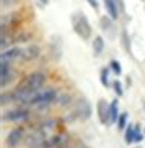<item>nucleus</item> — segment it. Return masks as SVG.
<instances>
[{"label": "nucleus", "instance_id": "f8f14e48", "mask_svg": "<svg viewBox=\"0 0 145 148\" xmlns=\"http://www.w3.org/2000/svg\"><path fill=\"white\" fill-rule=\"evenodd\" d=\"M92 49H93V53H95V55H101V52L104 51V40H102L101 35H98V37L93 38Z\"/></svg>", "mask_w": 145, "mask_h": 148}, {"label": "nucleus", "instance_id": "412c9836", "mask_svg": "<svg viewBox=\"0 0 145 148\" xmlns=\"http://www.w3.org/2000/svg\"><path fill=\"white\" fill-rule=\"evenodd\" d=\"M12 101V93H2V106H5L6 102H11Z\"/></svg>", "mask_w": 145, "mask_h": 148}, {"label": "nucleus", "instance_id": "423d86ee", "mask_svg": "<svg viewBox=\"0 0 145 148\" xmlns=\"http://www.w3.org/2000/svg\"><path fill=\"white\" fill-rule=\"evenodd\" d=\"M29 118V112L25 110V108H14V110H9L6 113H3L2 121L3 122H21V121H26Z\"/></svg>", "mask_w": 145, "mask_h": 148}, {"label": "nucleus", "instance_id": "2eb2a0df", "mask_svg": "<svg viewBox=\"0 0 145 148\" xmlns=\"http://www.w3.org/2000/svg\"><path fill=\"white\" fill-rule=\"evenodd\" d=\"M127 118H128L127 113H121L119 114V118H118V128L119 130L127 128Z\"/></svg>", "mask_w": 145, "mask_h": 148}, {"label": "nucleus", "instance_id": "1a4fd4ad", "mask_svg": "<svg viewBox=\"0 0 145 148\" xmlns=\"http://www.w3.org/2000/svg\"><path fill=\"white\" fill-rule=\"evenodd\" d=\"M2 58L6 60V61H23V49L20 47H12V49H8L2 53Z\"/></svg>", "mask_w": 145, "mask_h": 148}, {"label": "nucleus", "instance_id": "6e6552de", "mask_svg": "<svg viewBox=\"0 0 145 148\" xmlns=\"http://www.w3.org/2000/svg\"><path fill=\"white\" fill-rule=\"evenodd\" d=\"M21 139H23V128L17 127V128L11 130L9 134H8V138H6V147L15 148L21 142Z\"/></svg>", "mask_w": 145, "mask_h": 148}, {"label": "nucleus", "instance_id": "9d476101", "mask_svg": "<svg viewBox=\"0 0 145 148\" xmlns=\"http://www.w3.org/2000/svg\"><path fill=\"white\" fill-rule=\"evenodd\" d=\"M104 5H105V9H107V14L111 20H116L118 18V6H116V0H104Z\"/></svg>", "mask_w": 145, "mask_h": 148}, {"label": "nucleus", "instance_id": "0eeeda50", "mask_svg": "<svg viewBox=\"0 0 145 148\" xmlns=\"http://www.w3.org/2000/svg\"><path fill=\"white\" fill-rule=\"evenodd\" d=\"M96 108H98V118H99V122L101 124H110V106L105 99H98L96 104Z\"/></svg>", "mask_w": 145, "mask_h": 148}, {"label": "nucleus", "instance_id": "20e7f679", "mask_svg": "<svg viewBox=\"0 0 145 148\" xmlns=\"http://www.w3.org/2000/svg\"><path fill=\"white\" fill-rule=\"evenodd\" d=\"M57 96H58V93L55 89H44V90H38L35 93V96H34V99H32L31 102V106H47V104H51L52 101L57 99Z\"/></svg>", "mask_w": 145, "mask_h": 148}, {"label": "nucleus", "instance_id": "4468645a", "mask_svg": "<svg viewBox=\"0 0 145 148\" xmlns=\"http://www.w3.org/2000/svg\"><path fill=\"white\" fill-rule=\"evenodd\" d=\"M125 142L127 144H133L135 142V127L131 124H128L125 128Z\"/></svg>", "mask_w": 145, "mask_h": 148}, {"label": "nucleus", "instance_id": "4be33fe9", "mask_svg": "<svg viewBox=\"0 0 145 148\" xmlns=\"http://www.w3.org/2000/svg\"><path fill=\"white\" fill-rule=\"evenodd\" d=\"M58 102L61 104V106H66V104H69V102H70V96H67V95H63V96H61L60 99H58Z\"/></svg>", "mask_w": 145, "mask_h": 148}, {"label": "nucleus", "instance_id": "ddd939ff", "mask_svg": "<svg viewBox=\"0 0 145 148\" xmlns=\"http://www.w3.org/2000/svg\"><path fill=\"white\" fill-rule=\"evenodd\" d=\"M118 99H115L113 102L110 104V124H115V122H118V118H119V114H118Z\"/></svg>", "mask_w": 145, "mask_h": 148}, {"label": "nucleus", "instance_id": "6ab92c4d", "mask_svg": "<svg viewBox=\"0 0 145 148\" xmlns=\"http://www.w3.org/2000/svg\"><path fill=\"white\" fill-rule=\"evenodd\" d=\"M142 139H144V134H142L141 128H139V125H136L135 127V142H141Z\"/></svg>", "mask_w": 145, "mask_h": 148}, {"label": "nucleus", "instance_id": "f3484780", "mask_svg": "<svg viewBox=\"0 0 145 148\" xmlns=\"http://www.w3.org/2000/svg\"><path fill=\"white\" fill-rule=\"evenodd\" d=\"M110 66H111V70H113L116 75H121L122 69H121V64H119L118 60H111V61H110Z\"/></svg>", "mask_w": 145, "mask_h": 148}, {"label": "nucleus", "instance_id": "393cba45", "mask_svg": "<svg viewBox=\"0 0 145 148\" xmlns=\"http://www.w3.org/2000/svg\"><path fill=\"white\" fill-rule=\"evenodd\" d=\"M41 2H43V3H46V2H49V0H41Z\"/></svg>", "mask_w": 145, "mask_h": 148}, {"label": "nucleus", "instance_id": "a211bd4d", "mask_svg": "<svg viewBox=\"0 0 145 148\" xmlns=\"http://www.w3.org/2000/svg\"><path fill=\"white\" fill-rule=\"evenodd\" d=\"M113 89H115V92H116V95L118 96H122V93H124V90H122V84L119 83L118 79L113 83Z\"/></svg>", "mask_w": 145, "mask_h": 148}, {"label": "nucleus", "instance_id": "f257e3e1", "mask_svg": "<svg viewBox=\"0 0 145 148\" xmlns=\"http://www.w3.org/2000/svg\"><path fill=\"white\" fill-rule=\"evenodd\" d=\"M55 131H57V121H46V122H43L40 127L34 130L26 138V147L27 148H43L44 142Z\"/></svg>", "mask_w": 145, "mask_h": 148}, {"label": "nucleus", "instance_id": "b1692460", "mask_svg": "<svg viewBox=\"0 0 145 148\" xmlns=\"http://www.w3.org/2000/svg\"><path fill=\"white\" fill-rule=\"evenodd\" d=\"M15 0H2V3L3 5H11V3H14Z\"/></svg>", "mask_w": 145, "mask_h": 148}, {"label": "nucleus", "instance_id": "aec40b11", "mask_svg": "<svg viewBox=\"0 0 145 148\" xmlns=\"http://www.w3.org/2000/svg\"><path fill=\"white\" fill-rule=\"evenodd\" d=\"M110 26H111V23H110V18H107V17H102V18H101V29H102V31H105V29H110Z\"/></svg>", "mask_w": 145, "mask_h": 148}, {"label": "nucleus", "instance_id": "f03ea898", "mask_svg": "<svg viewBox=\"0 0 145 148\" xmlns=\"http://www.w3.org/2000/svg\"><path fill=\"white\" fill-rule=\"evenodd\" d=\"M72 26H74V31L80 35L82 40H89L92 35V26L89 23L87 17L82 12H76L72 15Z\"/></svg>", "mask_w": 145, "mask_h": 148}, {"label": "nucleus", "instance_id": "9b49d317", "mask_svg": "<svg viewBox=\"0 0 145 148\" xmlns=\"http://www.w3.org/2000/svg\"><path fill=\"white\" fill-rule=\"evenodd\" d=\"M38 53H40L38 46H29V47L23 49V61H31V60L38 57Z\"/></svg>", "mask_w": 145, "mask_h": 148}, {"label": "nucleus", "instance_id": "39448f33", "mask_svg": "<svg viewBox=\"0 0 145 148\" xmlns=\"http://www.w3.org/2000/svg\"><path fill=\"white\" fill-rule=\"evenodd\" d=\"M74 116L76 119H81V121H86L90 118V114H92V107H90V104H89V101L86 99V98H80L76 102H75V106H74Z\"/></svg>", "mask_w": 145, "mask_h": 148}, {"label": "nucleus", "instance_id": "5701e85b", "mask_svg": "<svg viewBox=\"0 0 145 148\" xmlns=\"http://www.w3.org/2000/svg\"><path fill=\"white\" fill-rule=\"evenodd\" d=\"M87 2H89V5H90V6H92L93 9H98V6H99V5H98V2H96V0H87Z\"/></svg>", "mask_w": 145, "mask_h": 148}, {"label": "nucleus", "instance_id": "dca6fc26", "mask_svg": "<svg viewBox=\"0 0 145 148\" xmlns=\"http://www.w3.org/2000/svg\"><path fill=\"white\" fill-rule=\"evenodd\" d=\"M101 84L104 87H109V69H101Z\"/></svg>", "mask_w": 145, "mask_h": 148}, {"label": "nucleus", "instance_id": "7ed1b4c3", "mask_svg": "<svg viewBox=\"0 0 145 148\" xmlns=\"http://www.w3.org/2000/svg\"><path fill=\"white\" fill-rule=\"evenodd\" d=\"M46 83V76L41 72H32L31 75H27L26 78L21 81V84L19 86V89L26 90V92H38Z\"/></svg>", "mask_w": 145, "mask_h": 148}]
</instances>
